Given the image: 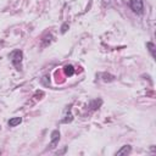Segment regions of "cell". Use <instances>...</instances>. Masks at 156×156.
<instances>
[{
  "mask_svg": "<svg viewBox=\"0 0 156 156\" xmlns=\"http://www.w3.org/2000/svg\"><path fill=\"white\" fill-rule=\"evenodd\" d=\"M101 104H102V100H101V99H95V100H91V101H90L89 107H90L91 110H96V108L100 107Z\"/></svg>",
  "mask_w": 156,
  "mask_h": 156,
  "instance_id": "7",
  "label": "cell"
},
{
  "mask_svg": "<svg viewBox=\"0 0 156 156\" xmlns=\"http://www.w3.org/2000/svg\"><path fill=\"white\" fill-rule=\"evenodd\" d=\"M130 151H132V146L130 145H123L119 150L116 151V155H118V156L119 155H128Z\"/></svg>",
  "mask_w": 156,
  "mask_h": 156,
  "instance_id": "5",
  "label": "cell"
},
{
  "mask_svg": "<svg viewBox=\"0 0 156 156\" xmlns=\"http://www.w3.org/2000/svg\"><path fill=\"white\" fill-rule=\"evenodd\" d=\"M130 9L133 10V12H135L136 15H141L144 12V4L143 0H130L129 1Z\"/></svg>",
  "mask_w": 156,
  "mask_h": 156,
  "instance_id": "2",
  "label": "cell"
},
{
  "mask_svg": "<svg viewBox=\"0 0 156 156\" xmlns=\"http://www.w3.org/2000/svg\"><path fill=\"white\" fill-rule=\"evenodd\" d=\"M67 28H68V24H67V23H63L62 27H61V33H66Z\"/></svg>",
  "mask_w": 156,
  "mask_h": 156,
  "instance_id": "10",
  "label": "cell"
},
{
  "mask_svg": "<svg viewBox=\"0 0 156 156\" xmlns=\"http://www.w3.org/2000/svg\"><path fill=\"white\" fill-rule=\"evenodd\" d=\"M72 119H73V116L71 113V106H69V107L66 108V111H65V118H62L61 123H69V122H72Z\"/></svg>",
  "mask_w": 156,
  "mask_h": 156,
  "instance_id": "4",
  "label": "cell"
},
{
  "mask_svg": "<svg viewBox=\"0 0 156 156\" xmlns=\"http://www.w3.org/2000/svg\"><path fill=\"white\" fill-rule=\"evenodd\" d=\"M146 48L149 49V51H150L152 58H155V57H156V55H155V44L151 43V41H147V43H146Z\"/></svg>",
  "mask_w": 156,
  "mask_h": 156,
  "instance_id": "9",
  "label": "cell"
},
{
  "mask_svg": "<svg viewBox=\"0 0 156 156\" xmlns=\"http://www.w3.org/2000/svg\"><path fill=\"white\" fill-rule=\"evenodd\" d=\"M21 122H22V117H12V118L9 119L7 124H9V127H16V126H18Z\"/></svg>",
  "mask_w": 156,
  "mask_h": 156,
  "instance_id": "6",
  "label": "cell"
},
{
  "mask_svg": "<svg viewBox=\"0 0 156 156\" xmlns=\"http://www.w3.org/2000/svg\"><path fill=\"white\" fill-rule=\"evenodd\" d=\"M58 141H60V132L57 129L56 130H52L51 132V140H50L49 146L51 149H54V147H56V145L58 144Z\"/></svg>",
  "mask_w": 156,
  "mask_h": 156,
  "instance_id": "3",
  "label": "cell"
},
{
  "mask_svg": "<svg viewBox=\"0 0 156 156\" xmlns=\"http://www.w3.org/2000/svg\"><path fill=\"white\" fill-rule=\"evenodd\" d=\"M63 71H65V74L68 76V77H71V76L74 74V68H73L72 65H66V66L63 67Z\"/></svg>",
  "mask_w": 156,
  "mask_h": 156,
  "instance_id": "8",
  "label": "cell"
},
{
  "mask_svg": "<svg viewBox=\"0 0 156 156\" xmlns=\"http://www.w3.org/2000/svg\"><path fill=\"white\" fill-rule=\"evenodd\" d=\"M9 57H10L11 63L13 65V67H15L16 69L21 71V69H22V60H23V52H22V50L16 49V50L11 51V52L9 54Z\"/></svg>",
  "mask_w": 156,
  "mask_h": 156,
  "instance_id": "1",
  "label": "cell"
}]
</instances>
